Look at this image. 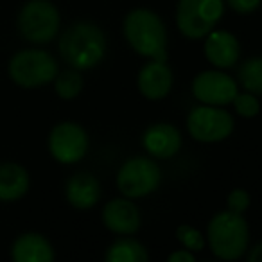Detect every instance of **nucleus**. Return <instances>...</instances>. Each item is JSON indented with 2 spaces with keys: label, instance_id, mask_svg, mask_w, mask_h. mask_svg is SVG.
I'll return each instance as SVG.
<instances>
[{
  "label": "nucleus",
  "instance_id": "obj_16",
  "mask_svg": "<svg viewBox=\"0 0 262 262\" xmlns=\"http://www.w3.org/2000/svg\"><path fill=\"white\" fill-rule=\"evenodd\" d=\"M11 257L16 262H52L54 250L41 233L27 232L15 241Z\"/></svg>",
  "mask_w": 262,
  "mask_h": 262
},
{
  "label": "nucleus",
  "instance_id": "obj_12",
  "mask_svg": "<svg viewBox=\"0 0 262 262\" xmlns=\"http://www.w3.org/2000/svg\"><path fill=\"white\" fill-rule=\"evenodd\" d=\"M140 94L149 101L164 99L172 88V72L164 61H151L144 65L137 77Z\"/></svg>",
  "mask_w": 262,
  "mask_h": 262
},
{
  "label": "nucleus",
  "instance_id": "obj_14",
  "mask_svg": "<svg viewBox=\"0 0 262 262\" xmlns=\"http://www.w3.org/2000/svg\"><path fill=\"white\" fill-rule=\"evenodd\" d=\"M205 41V56L217 69H230L239 59V41L228 31H210Z\"/></svg>",
  "mask_w": 262,
  "mask_h": 262
},
{
  "label": "nucleus",
  "instance_id": "obj_5",
  "mask_svg": "<svg viewBox=\"0 0 262 262\" xmlns=\"http://www.w3.org/2000/svg\"><path fill=\"white\" fill-rule=\"evenodd\" d=\"M223 13V0H180L176 8V26L183 36L200 40L214 31Z\"/></svg>",
  "mask_w": 262,
  "mask_h": 262
},
{
  "label": "nucleus",
  "instance_id": "obj_6",
  "mask_svg": "<svg viewBox=\"0 0 262 262\" xmlns=\"http://www.w3.org/2000/svg\"><path fill=\"white\" fill-rule=\"evenodd\" d=\"M59 11L51 0H29L18 15L20 34L31 43H49L59 31Z\"/></svg>",
  "mask_w": 262,
  "mask_h": 262
},
{
  "label": "nucleus",
  "instance_id": "obj_26",
  "mask_svg": "<svg viewBox=\"0 0 262 262\" xmlns=\"http://www.w3.org/2000/svg\"><path fill=\"white\" fill-rule=\"evenodd\" d=\"M248 260L250 262H262V243L251 250V253L248 255Z\"/></svg>",
  "mask_w": 262,
  "mask_h": 262
},
{
  "label": "nucleus",
  "instance_id": "obj_3",
  "mask_svg": "<svg viewBox=\"0 0 262 262\" xmlns=\"http://www.w3.org/2000/svg\"><path fill=\"white\" fill-rule=\"evenodd\" d=\"M208 246L223 260H235L244 255L250 241V228L243 214L225 210L215 214L208 223Z\"/></svg>",
  "mask_w": 262,
  "mask_h": 262
},
{
  "label": "nucleus",
  "instance_id": "obj_8",
  "mask_svg": "<svg viewBox=\"0 0 262 262\" xmlns=\"http://www.w3.org/2000/svg\"><path fill=\"white\" fill-rule=\"evenodd\" d=\"M187 129L200 142H221L233 131V119L221 106H196L189 113Z\"/></svg>",
  "mask_w": 262,
  "mask_h": 262
},
{
  "label": "nucleus",
  "instance_id": "obj_18",
  "mask_svg": "<svg viewBox=\"0 0 262 262\" xmlns=\"http://www.w3.org/2000/svg\"><path fill=\"white\" fill-rule=\"evenodd\" d=\"M104 258L108 262H146L149 253L135 239H119L110 246Z\"/></svg>",
  "mask_w": 262,
  "mask_h": 262
},
{
  "label": "nucleus",
  "instance_id": "obj_9",
  "mask_svg": "<svg viewBox=\"0 0 262 262\" xmlns=\"http://www.w3.org/2000/svg\"><path fill=\"white\" fill-rule=\"evenodd\" d=\"M49 151L59 164H76L88 151L86 131L76 122H61L49 135Z\"/></svg>",
  "mask_w": 262,
  "mask_h": 262
},
{
  "label": "nucleus",
  "instance_id": "obj_1",
  "mask_svg": "<svg viewBox=\"0 0 262 262\" xmlns=\"http://www.w3.org/2000/svg\"><path fill=\"white\" fill-rule=\"evenodd\" d=\"M59 52L70 67L86 70L99 65L106 54V36L95 24L76 22L63 33Z\"/></svg>",
  "mask_w": 262,
  "mask_h": 262
},
{
  "label": "nucleus",
  "instance_id": "obj_4",
  "mask_svg": "<svg viewBox=\"0 0 262 262\" xmlns=\"http://www.w3.org/2000/svg\"><path fill=\"white\" fill-rule=\"evenodd\" d=\"M9 77L22 88H38L56 79L59 69L56 59L41 49H26L9 59Z\"/></svg>",
  "mask_w": 262,
  "mask_h": 262
},
{
  "label": "nucleus",
  "instance_id": "obj_15",
  "mask_svg": "<svg viewBox=\"0 0 262 262\" xmlns=\"http://www.w3.org/2000/svg\"><path fill=\"white\" fill-rule=\"evenodd\" d=\"M65 194L74 208L88 210L97 205L99 198H101V185L95 176L88 174V172H79L67 182Z\"/></svg>",
  "mask_w": 262,
  "mask_h": 262
},
{
  "label": "nucleus",
  "instance_id": "obj_22",
  "mask_svg": "<svg viewBox=\"0 0 262 262\" xmlns=\"http://www.w3.org/2000/svg\"><path fill=\"white\" fill-rule=\"evenodd\" d=\"M232 104L235 106V112L241 117H246V119H251V117L258 115V112H260V104H258L255 94H251V92H243V94L237 92Z\"/></svg>",
  "mask_w": 262,
  "mask_h": 262
},
{
  "label": "nucleus",
  "instance_id": "obj_7",
  "mask_svg": "<svg viewBox=\"0 0 262 262\" xmlns=\"http://www.w3.org/2000/svg\"><path fill=\"white\" fill-rule=\"evenodd\" d=\"M162 182V171L157 162L146 157H135L124 162L117 174V187L126 198H144L155 192Z\"/></svg>",
  "mask_w": 262,
  "mask_h": 262
},
{
  "label": "nucleus",
  "instance_id": "obj_20",
  "mask_svg": "<svg viewBox=\"0 0 262 262\" xmlns=\"http://www.w3.org/2000/svg\"><path fill=\"white\" fill-rule=\"evenodd\" d=\"M54 86H56V94L59 97L70 101V99L77 97L81 94V90H83V77L77 72V69L65 70L61 74L58 72V76L54 79Z\"/></svg>",
  "mask_w": 262,
  "mask_h": 262
},
{
  "label": "nucleus",
  "instance_id": "obj_2",
  "mask_svg": "<svg viewBox=\"0 0 262 262\" xmlns=\"http://www.w3.org/2000/svg\"><path fill=\"white\" fill-rule=\"evenodd\" d=\"M124 36L140 56L167 61V33L162 18L149 9H133L124 18Z\"/></svg>",
  "mask_w": 262,
  "mask_h": 262
},
{
  "label": "nucleus",
  "instance_id": "obj_19",
  "mask_svg": "<svg viewBox=\"0 0 262 262\" xmlns=\"http://www.w3.org/2000/svg\"><path fill=\"white\" fill-rule=\"evenodd\" d=\"M239 81L244 90L262 95V56L246 59L239 69Z\"/></svg>",
  "mask_w": 262,
  "mask_h": 262
},
{
  "label": "nucleus",
  "instance_id": "obj_11",
  "mask_svg": "<svg viewBox=\"0 0 262 262\" xmlns=\"http://www.w3.org/2000/svg\"><path fill=\"white\" fill-rule=\"evenodd\" d=\"M144 147L146 151L155 158L160 160H167L172 158L182 147V135L172 124H155V126L147 127L144 133Z\"/></svg>",
  "mask_w": 262,
  "mask_h": 262
},
{
  "label": "nucleus",
  "instance_id": "obj_25",
  "mask_svg": "<svg viewBox=\"0 0 262 262\" xmlns=\"http://www.w3.org/2000/svg\"><path fill=\"white\" fill-rule=\"evenodd\" d=\"M194 255L190 253V250H182L174 251V253L169 255V262H194Z\"/></svg>",
  "mask_w": 262,
  "mask_h": 262
},
{
  "label": "nucleus",
  "instance_id": "obj_24",
  "mask_svg": "<svg viewBox=\"0 0 262 262\" xmlns=\"http://www.w3.org/2000/svg\"><path fill=\"white\" fill-rule=\"evenodd\" d=\"M230 4V8L233 11L241 13V15H248V13H253L258 6L262 4V0H226Z\"/></svg>",
  "mask_w": 262,
  "mask_h": 262
},
{
  "label": "nucleus",
  "instance_id": "obj_23",
  "mask_svg": "<svg viewBox=\"0 0 262 262\" xmlns=\"http://www.w3.org/2000/svg\"><path fill=\"white\" fill-rule=\"evenodd\" d=\"M250 201H251L250 194H248L246 190H244V189H235V190H232V192L228 194V200H226V203H228V210L237 212V214H243V212L250 207Z\"/></svg>",
  "mask_w": 262,
  "mask_h": 262
},
{
  "label": "nucleus",
  "instance_id": "obj_13",
  "mask_svg": "<svg viewBox=\"0 0 262 262\" xmlns=\"http://www.w3.org/2000/svg\"><path fill=\"white\" fill-rule=\"evenodd\" d=\"M102 221H104L106 228L112 230L113 233L129 235V233H135L139 230L140 214L139 208L129 200L117 198V200L106 203L104 210H102Z\"/></svg>",
  "mask_w": 262,
  "mask_h": 262
},
{
  "label": "nucleus",
  "instance_id": "obj_17",
  "mask_svg": "<svg viewBox=\"0 0 262 262\" xmlns=\"http://www.w3.org/2000/svg\"><path fill=\"white\" fill-rule=\"evenodd\" d=\"M29 172L15 162L0 164V201H15L29 190Z\"/></svg>",
  "mask_w": 262,
  "mask_h": 262
},
{
  "label": "nucleus",
  "instance_id": "obj_21",
  "mask_svg": "<svg viewBox=\"0 0 262 262\" xmlns=\"http://www.w3.org/2000/svg\"><path fill=\"white\" fill-rule=\"evenodd\" d=\"M176 239L190 251H201L205 248L203 233L189 225H180L178 228H176Z\"/></svg>",
  "mask_w": 262,
  "mask_h": 262
},
{
  "label": "nucleus",
  "instance_id": "obj_10",
  "mask_svg": "<svg viewBox=\"0 0 262 262\" xmlns=\"http://www.w3.org/2000/svg\"><path fill=\"white\" fill-rule=\"evenodd\" d=\"M237 83L228 74L219 70H205L200 72L192 81V94L203 104L225 106L232 104L237 95Z\"/></svg>",
  "mask_w": 262,
  "mask_h": 262
}]
</instances>
